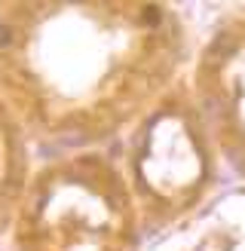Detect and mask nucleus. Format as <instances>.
Masks as SVG:
<instances>
[{
	"label": "nucleus",
	"mask_w": 245,
	"mask_h": 251,
	"mask_svg": "<svg viewBox=\"0 0 245 251\" xmlns=\"http://www.w3.org/2000/svg\"><path fill=\"white\" fill-rule=\"evenodd\" d=\"M9 43V28H0V46Z\"/></svg>",
	"instance_id": "1"
}]
</instances>
